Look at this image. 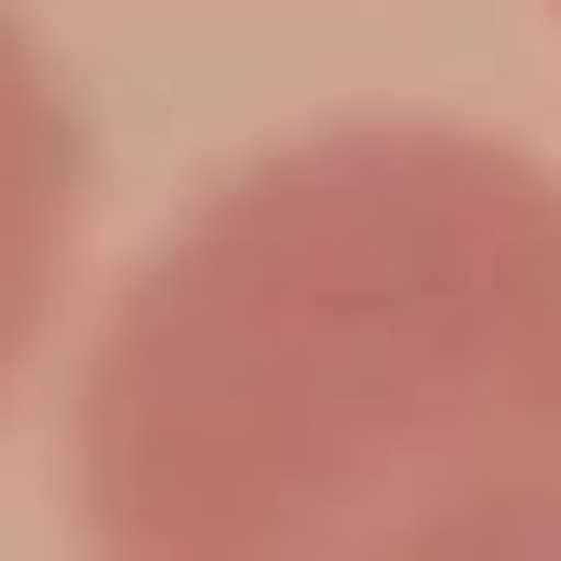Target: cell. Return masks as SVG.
Returning a JSON list of instances; mask_svg holds the SVG:
<instances>
[{
    "mask_svg": "<svg viewBox=\"0 0 561 561\" xmlns=\"http://www.w3.org/2000/svg\"><path fill=\"white\" fill-rule=\"evenodd\" d=\"M81 201H94V148L67 107L54 54L0 14V414L41 375V347L67 321V267H81Z\"/></svg>",
    "mask_w": 561,
    "mask_h": 561,
    "instance_id": "cell-2",
    "label": "cell"
},
{
    "mask_svg": "<svg viewBox=\"0 0 561 561\" xmlns=\"http://www.w3.org/2000/svg\"><path fill=\"white\" fill-rule=\"evenodd\" d=\"M134 561L561 548V174L481 121H321L107 295L67 401Z\"/></svg>",
    "mask_w": 561,
    "mask_h": 561,
    "instance_id": "cell-1",
    "label": "cell"
}]
</instances>
